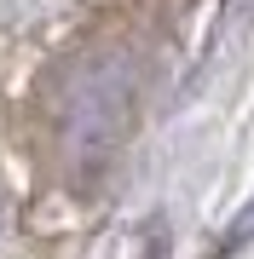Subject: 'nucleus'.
I'll use <instances>...</instances> for the list:
<instances>
[{
  "instance_id": "nucleus-2",
  "label": "nucleus",
  "mask_w": 254,
  "mask_h": 259,
  "mask_svg": "<svg viewBox=\"0 0 254 259\" xmlns=\"http://www.w3.org/2000/svg\"><path fill=\"white\" fill-rule=\"evenodd\" d=\"M0 236H6V207H0Z\"/></svg>"
},
{
  "instance_id": "nucleus-1",
  "label": "nucleus",
  "mask_w": 254,
  "mask_h": 259,
  "mask_svg": "<svg viewBox=\"0 0 254 259\" xmlns=\"http://www.w3.org/2000/svg\"><path fill=\"white\" fill-rule=\"evenodd\" d=\"M133 98H139V69L127 47H104L76 64L64 98V150L76 167H93L116 150V139L133 121Z\"/></svg>"
}]
</instances>
